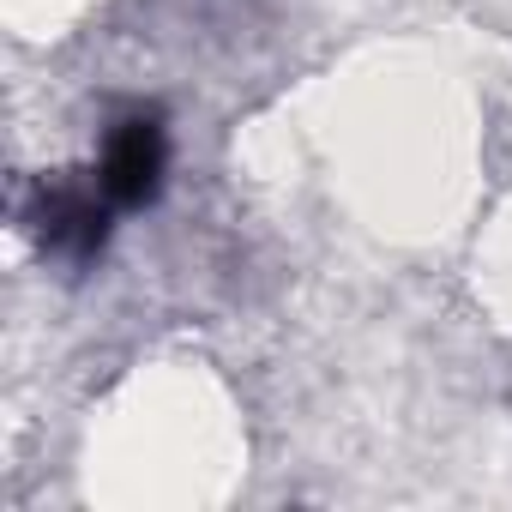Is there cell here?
<instances>
[{
	"instance_id": "cell-1",
	"label": "cell",
	"mask_w": 512,
	"mask_h": 512,
	"mask_svg": "<svg viewBox=\"0 0 512 512\" xmlns=\"http://www.w3.org/2000/svg\"><path fill=\"white\" fill-rule=\"evenodd\" d=\"M163 175V127L157 121H127L115 139H109V157H103V193L115 205H139L151 199Z\"/></svg>"
}]
</instances>
